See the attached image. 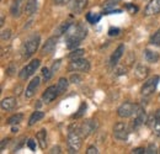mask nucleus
Here are the masks:
<instances>
[{
	"instance_id": "obj_1",
	"label": "nucleus",
	"mask_w": 160,
	"mask_h": 154,
	"mask_svg": "<svg viewBox=\"0 0 160 154\" xmlns=\"http://www.w3.org/2000/svg\"><path fill=\"white\" fill-rule=\"evenodd\" d=\"M88 35V28L82 23H72L69 30L65 32V39H67V47L69 49L75 48L79 46L80 42L86 37Z\"/></svg>"
},
{
	"instance_id": "obj_2",
	"label": "nucleus",
	"mask_w": 160,
	"mask_h": 154,
	"mask_svg": "<svg viewBox=\"0 0 160 154\" xmlns=\"http://www.w3.org/2000/svg\"><path fill=\"white\" fill-rule=\"evenodd\" d=\"M40 35H33L31 36L30 38L27 39L23 44V49H22V57L25 59L30 58L37 49H38V46H40Z\"/></svg>"
},
{
	"instance_id": "obj_3",
	"label": "nucleus",
	"mask_w": 160,
	"mask_h": 154,
	"mask_svg": "<svg viewBox=\"0 0 160 154\" xmlns=\"http://www.w3.org/2000/svg\"><path fill=\"white\" fill-rule=\"evenodd\" d=\"M81 136L79 132L73 131L72 128H69V133H68V146L70 148V153H77L79 152L81 148Z\"/></svg>"
},
{
	"instance_id": "obj_4",
	"label": "nucleus",
	"mask_w": 160,
	"mask_h": 154,
	"mask_svg": "<svg viewBox=\"0 0 160 154\" xmlns=\"http://www.w3.org/2000/svg\"><path fill=\"white\" fill-rule=\"evenodd\" d=\"M159 79L160 78L158 77V75L152 77L150 79H148V80L144 83L143 88H142V95H143V96H149V95H152V94L155 91L157 86H158Z\"/></svg>"
},
{
	"instance_id": "obj_5",
	"label": "nucleus",
	"mask_w": 160,
	"mask_h": 154,
	"mask_svg": "<svg viewBox=\"0 0 160 154\" xmlns=\"http://www.w3.org/2000/svg\"><path fill=\"white\" fill-rule=\"evenodd\" d=\"M113 136H115V138H117L120 141H126L129 136V128H128L127 123L117 122L113 127Z\"/></svg>"
},
{
	"instance_id": "obj_6",
	"label": "nucleus",
	"mask_w": 160,
	"mask_h": 154,
	"mask_svg": "<svg viewBox=\"0 0 160 154\" xmlns=\"http://www.w3.org/2000/svg\"><path fill=\"white\" fill-rule=\"evenodd\" d=\"M40 64H41L40 59H33L31 63H28L26 67L22 68V70L20 72L19 77H20L22 80H26L27 78L31 77V75L37 70V68L40 67Z\"/></svg>"
},
{
	"instance_id": "obj_7",
	"label": "nucleus",
	"mask_w": 160,
	"mask_h": 154,
	"mask_svg": "<svg viewBox=\"0 0 160 154\" xmlns=\"http://www.w3.org/2000/svg\"><path fill=\"white\" fill-rule=\"evenodd\" d=\"M89 69H90V63L84 58H78L72 60L69 65V70L72 72H89Z\"/></svg>"
},
{
	"instance_id": "obj_8",
	"label": "nucleus",
	"mask_w": 160,
	"mask_h": 154,
	"mask_svg": "<svg viewBox=\"0 0 160 154\" xmlns=\"http://www.w3.org/2000/svg\"><path fill=\"white\" fill-rule=\"evenodd\" d=\"M98 128V123L96 121H92V120H89V121H85L81 126L79 127V132L80 136L82 138H88L91 133L95 132V130Z\"/></svg>"
},
{
	"instance_id": "obj_9",
	"label": "nucleus",
	"mask_w": 160,
	"mask_h": 154,
	"mask_svg": "<svg viewBox=\"0 0 160 154\" xmlns=\"http://www.w3.org/2000/svg\"><path fill=\"white\" fill-rule=\"evenodd\" d=\"M144 14L147 16H153L160 14V0H150L149 4L145 6Z\"/></svg>"
},
{
	"instance_id": "obj_10",
	"label": "nucleus",
	"mask_w": 160,
	"mask_h": 154,
	"mask_svg": "<svg viewBox=\"0 0 160 154\" xmlns=\"http://www.w3.org/2000/svg\"><path fill=\"white\" fill-rule=\"evenodd\" d=\"M117 112H118L120 117H124V118L131 117V116H133V112H134V105L131 102H124L118 107Z\"/></svg>"
},
{
	"instance_id": "obj_11",
	"label": "nucleus",
	"mask_w": 160,
	"mask_h": 154,
	"mask_svg": "<svg viewBox=\"0 0 160 154\" xmlns=\"http://www.w3.org/2000/svg\"><path fill=\"white\" fill-rule=\"evenodd\" d=\"M58 95H59V93H58L57 86H49V88L46 89V91L43 93L42 100H43L46 104H49V102H52Z\"/></svg>"
},
{
	"instance_id": "obj_12",
	"label": "nucleus",
	"mask_w": 160,
	"mask_h": 154,
	"mask_svg": "<svg viewBox=\"0 0 160 154\" xmlns=\"http://www.w3.org/2000/svg\"><path fill=\"white\" fill-rule=\"evenodd\" d=\"M40 81H41L40 78L36 77L31 80V83H28L27 89H26V91H25V96L27 97V99H30V97H32L33 95H35L36 90H37L38 86H40Z\"/></svg>"
},
{
	"instance_id": "obj_13",
	"label": "nucleus",
	"mask_w": 160,
	"mask_h": 154,
	"mask_svg": "<svg viewBox=\"0 0 160 154\" xmlns=\"http://www.w3.org/2000/svg\"><path fill=\"white\" fill-rule=\"evenodd\" d=\"M148 123H149L150 128L158 136H160V110H158L155 112V115H153L150 118H148Z\"/></svg>"
},
{
	"instance_id": "obj_14",
	"label": "nucleus",
	"mask_w": 160,
	"mask_h": 154,
	"mask_svg": "<svg viewBox=\"0 0 160 154\" xmlns=\"http://www.w3.org/2000/svg\"><path fill=\"white\" fill-rule=\"evenodd\" d=\"M56 46H57V38H56V37L48 38L46 41V43L43 44V47H42V54H43V56L51 54V53L54 51Z\"/></svg>"
},
{
	"instance_id": "obj_15",
	"label": "nucleus",
	"mask_w": 160,
	"mask_h": 154,
	"mask_svg": "<svg viewBox=\"0 0 160 154\" xmlns=\"http://www.w3.org/2000/svg\"><path fill=\"white\" fill-rule=\"evenodd\" d=\"M88 6V0H72L70 9L74 14H81Z\"/></svg>"
},
{
	"instance_id": "obj_16",
	"label": "nucleus",
	"mask_w": 160,
	"mask_h": 154,
	"mask_svg": "<svg viewBox=\"0 0 160 154\" xmlns=\"http://www.w3.org/2000/svg\"><path fill=\"white\" fill-rule=\"evenodd\" d=\"M16 99L15 97H5L2 101H1V109L4 111H11L12 109H15L16 106Z\"/></svg>"
},
{
	"instance_id": "obj_17",
	"label": "nucleus",
	"mask_w": 160,
	"mask_h": 154,
	"mask_svg": "<svg viewBox=\"0 0 160 154\" xmlns=\"http://www.w3.org/2000/svg\"><path fill=\"white\" fill-rule=\"evenodd\" d=\"M22 3L23 0H14L10 8V13L14 18H19L21 15V9H22Z\"/></svg>"
},
{
	"instance_id": "obj_18",
	"label": "nucleus",
	"mask_w": 160,
	"mask_h": 154,
	"mask_svg": "<svg viewBox=\"0 0 160 154\" xmlns=\"http://www.w3.org/2000/svg\"><path fill=\"white\" fill-rule=\"evenodd\" d=\"M145 122H148V117H147L145 111L143 110V111L139 112L138 115L134 116V120H133V127H134V128H138L139 126L144 125Z\"/></svg>"
},
{
	"instance_id": "obj_19",
	"label": "nucleus",
	"mask_w": 160,
	"mask_h": 154,
	"mask_svg": "<svg viewBox=\"0 0 160 154\" xmlns=\"http://www.w3.org/2000/svg\"><path fill=\"white\" fill-rule=\"evenodd\" d=\"M123 53H124V46H123V44H120V46L117 47V49L113 52V54L111 56V64H112V65H116V64L118 63V60L122 58Z\"/></svg>"
},
{
	"instance_id": "obj_20",
	"label": "nucleus",
	"mask_w": 160,
	"mask_h": 154,
	"mask_svg": "<svg viewBox=\"0 0 160 154\" xmlns=\"http://www.w3.org/2000/svg\"><path fill=\"white\" fill-rule=\"evenodd\" d=\"M148 74H149V68L145 67V65H143V64H139L136 68V70H134V75L137 77V79H139V80H143L144 78H147Z\"/></svg>"
},
{
	"instance_id": "obj_21",
	"label": "nucleus",
	"mask_w": 160,
	"mask_h": 154,
	"mask_svg": "<svg viewBox=\"0 0 160 154\" xmlns=\"http://www.w3.org/2000/svg\"><path fill=\"white\" fill-rule=\"evenodd\" d=\"M144 57L147 59V62H149V63H157L160 58L158 52L150 51V49H145L144 51Z\"/></svg>"
},
{
	"instance_id": "obj_22",
	"label": "nucleus",
	"mask_w": 160,
	"mask_h": 154,
	"mask_svg": "<svg viewBox=\"0 0 160 154\" xmlns=\"http://www.w3.org/2000/svg\"><path fill=\"white\" fill-rule=\"evenodd\" d=\"M37 141H38V144H40L41 149H46L47 147V131L46 130H41L40 132L36 136Z\"/></svg>"
},
{
	"instance_id": "obj_23",
	"label": "nucleus",
	"mask_w": 160,
	"mask_h": 154,
	"mask_svg": "<svg viewBox=\"0 0 160 154\" xmlns=\"http://www.w3.org/2000/svg\"><path fill=\"white\" fill-rule=\"evenodd\" d=\"M37 10V0H27L25 6V13L27 15H32Z\"/></svg>"
},
{
	"instance_id": "obj_24",
	"label": "nucleus",
	"mask_w": 160,
	"mask_h": 154,
	"mask_svg": "<svg viewBox=\"0 0 160 154\" xmlns=\"http://www.w3.org/2000/svg\"><path fill=\"white\" fill-rule=\"evenodd\" d=\"M72 26V22H69V21H64V22H62L59 26L56 28V31H54V33H56V36H60V35H64L68 30H69V27Z\"/></svg>"
},
{
	"instance_id": "obj_25",
	"label": "nucleus",
	"mask_w": 160,
	"mask_h": 154,
	"mask_svg": "<svg viewBox=\"0 0 160 154\" xmlns=\"http://www.w3.org/2000/svg\"><path fill=\"white\" fill-rule=\"evenodd\" d=\"M43 117H44V112H42V111H35V112L31 115L30 120H28V126H33L36 122H38Z\"/></svg>"
},
{
	"instance_id": "obj_26",
	"label": "nucleus",
	"mask_w": 160,
	"mask_h": 154,
	"mask_svg": "<svg viewBox=\"0 0 160 154\" xmlns=\"http://www.w3.org/2000/svg\"><path fill=\"white\" fill-rule=\"evenodd\" d=\"M68 85H69V81H68V79H65V78H60L59 80H58V84H57V89H58V93H59V94H63V93H65V90L68 89Z\"/></svg>"
},
{
	"instance_id": "obj_27",
	"label": "nucleus",
	"mask_w": 160,
	"mask_h": 154,
	"mask_svg": "<svg viewBox=\"0 0 160 154\" xmlns=\"http://www.w3.org/2000/svg\"><path fill=\"white\" fill-rule=\"evenodd\" d=\"M101 19V14H96V13H88L86 14V20H88V22H90V23H92V25H95V23H98Z\"/></svg>"
},
{
	"instance_id": "obj_28",
	"label": "nucleus",
	"mask_w": 160,
	"mask_h": 154,
	"mask_svg": "<svg viewBox=\"0 0 160 154\" xmlns=\"http://www.w3.org/2000/svg\"><path fill=\"white\" fill-rule=\"evenodd\" d=\"M22 118H23V115L22 114H16V115H12L9 120H8V123L9 125H19L21 121H22Z\"/></svg>"
},
{
	"instance_id": "obj_29",
	"label": "nucleus",
	"mask_w": 160,
	"mask_h": 154,
	"mask_svg": "<svg viewBox=\"0 0 160 154\" xmlns=\"http://www.w3.org/2000/svg\"><path fill=\"white\" fill-rule=\"evenodd\" d=\"M84 53H85V51H84V49H75V51H73V52L69 54V58H70L72 60H74V59L81 58Z\"/></svg>"
},
{
	"instance_id": "obj_30",
	"label": "nucleus",
	"mask_w": 160,
	"mask_h": 154,
	"mask_svg": "<svg viewBox=\"0 0 160 154\" xmlns=\"http://www.w3.org/2000/svg\"><path fill=\"white\" fill-rule=\"evenodd\" d=\"M150 43H152V44H155V46H160V28L152 36Z\"/></svg>"
},
{
	"instance_id": "obj_31",
	"label": "nucleus",
	"mask_w": 160,
	"mask_h": 154,
	"mask_svg": "<svg viewBox=\"0 0 160 154\" xmlns=\"http://www.w3.org/2000/svg\"><path fill=\"white\" fill-rule=\"evenodd\" d=\"M85 111H86V104H85V102H81V105H80L78 112L73 116V117H74V118H79V117H81V116L85 114Z\"/></svg>"
},
{
	"instance_id": "obj_32",
	"label": "nucleus",
	"mask_w": 160,
	"mask_h": 154,
	"mask_svg": "<svg viewBox=\"0 0 160 154\" xmlns=\"http://www.w3.org/2000/svg\"><path fill=\"white\" fill-rule=\"evenodd\" d=\"M42 74H43L44 80H49V78L52 77V72H49L48 68H43V69H42Z\"/></svg>"
},
{
	"instance_id": "obj_33",
	"label": "nucleus",
	"mask_w": 160,
	"mask_h": 154,
	"mask_svg": "<svg viewBox=\"0 0 160 154\" xmlns=\"http://www.w3.org/2000/svg\"><path fill=\"white\" fill-rule=\"evenodd\" d=\"M121 32L120 28H117V27H111L110 30H108V35L110 36H118Z\"/></svg>"
},
{
	"instance_id": "obj_34",
	"label": "nucleus",
	"mask_w": 160,
	"mask_h": 154,
	"mask_svg": "<svg viewBox=\"0 0 160 154\" xmlns=\"http://www.w3.org/2000/svg\"><path fill=\"white\" fill-rule=\"evenodd\" d=\"M145 153L148 154H153V153H157V147H155V144H149L148 146V148L145 149Z\"/></svg>"
},
{
	"instance_id": "obj_35",
	"label": "nucleus",
	"mask_w": 160,
	"mask_h": 154,
	"mask_svg": "<svg viewBox=\"0 0 160 154\" xmlns=\"http://www.w3.org/2000/svg\"><path fill=\"white\" fill-rule=\"evenodd\" d=\"M10 36H11V31H10V30H5V31L1 32V39H2V41L9 39L10 38Z\"/></svg>"
},
{
	"instance_id": "obj_36",
	"label": "nucleus",
	"mask_w": 160,
	"mask_h": 154,
	"mask_svg": "<svg viewBox=\"0 0 160 154\" xmlns=\"http://www.w3.org/2000/svg\"><path fill=\"white\" fill-rule=\"evenodd\" d=\"M27 146H28V148H30L31 151H35V149H36V142H35L33 139H28Z\"/></svg>"
},
{
	"instance_id": "obj_37",
	"label": "nucleus",
	"mask_w": 160,
	"mask_h": 154,
	"mask_svg": "<svg viewBox=\"0 0 160 154\" xmlns=\"http://www.w3.org/2000/svg\"><path fill=\"white\" fill-rule=\"evenodd\" d=\"M60 67V60H57V62H54V64H53V67H52V74L53 73H56L57 70H58V68Z\"/></svg>"
},
{
	"instance_id": "obj_38",
	"label": "nucleus",
	"mask_w": 160,
	"mask_h": 154,
	"mask_svg": "<svg viewBox=\"0 0 160 154\" xmlns=\"http://www.w3.org/2000/svg\"><path fill=\"white\" fill-rule=\"evenodd\" d=\"M70 80H72V83H80V81H81V78L75 74V75H72Z\"/></svg>"
},
{
	"instance_id": "obj_39",
	"label": "nucleus",
	"mask_w": 160,
	"mask_h": 154,
	"mask_svg": "<svg viewBox=\"0 0 160 154\" xmlns=\"http://www.w3.org/2000/svg\"><path fill=\"white\" fill-rule=\"evenodd\" d=\"M132 153H133V154L145 153V149H144V148H136V149H133V151H132Z\"/></svg>"
},
{
	"instance_id": "obj_40",
	"label": "nucleus",
	"mask_w": 160,
	"mask_h": 154,
	"mask_svg": "<svg viewBox=\"0 0 160 154\" xmlns=\"http://www.w3.org/2000/svg\"><path fill=\"white\" fill-rule=\"evenodd\" d=\"M88 154H98L99 152H98V149L95 148V147H90L89 149H88V152H86Z\"/></svg>"
},
{
	"instance_id": "obj_41",
	"label": "nucleus",
	"mask_w": 160,
	"mask_h": 154,
	"mask_svg": "<svg viewBox=\"0 0 160 154\" xmlns=\"http://www.w3.org/2000/svg\"><path fill=\"white\" fill-rule=\"evenodd\" d=\"M8 142H9V139H4V141L1 142V146H0V151H2V149L5 148V144H8Z\"/></svg>"
},
{
	"instance_id": "obj_42",
	"label": "nucleus",
	"mask_w": 160,
	"mask_h": 154,
	"mask_svg": "<svg viewBox=\"0 0 160 154\" xmlns=\"http://www.w3.org/2000/svg\"><path fill=\"white\" fill-rule=\"evenodd\" d=\"M51 153H60L59 147H54V148H52V151H51Z\"/></svg>"
},
{
	"instance_id": "obj_43",
	"label": "nucleus",
	"mask_w": 160,
	"mask_h": 154,
	"mask_svg": "<svg viewBox=\"0 0 160 154\" xmlns=\"http://www.w3.org/2000/svg\"><path fill=\"white\" fill-rule=\"evenodd\" d=\"M69 1H72V0H56L57 4H67V3H69Z\"/></svg>"
}]
</instances>
